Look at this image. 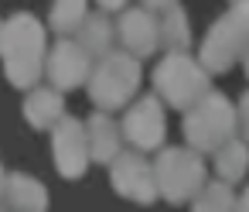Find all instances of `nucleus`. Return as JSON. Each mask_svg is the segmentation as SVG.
Segmentation results:
<instances>
[{
    "instance_id": "nucleus-20",
    "label": "nucleus",
    "mask_w": 249,
    "mask_h": 212,
    "mask_svg": "<svg viewBox=\"0 0 249 212\" xmlns=\"http://www.w3.org/2000/svg\"><path fill=\"white\" fill-rule=\"evenodd\" d=\"M239 130H242V140L249 144V93L239 96Z\"/></svg>"
},
{
    "instance_id": "nucleus-21",
    "label": "nucleus",
    "mask_w": 249,
    "mask_h": 212,
    "mask_svg": "<svg viewBox=\"0 0 249 212\" xmlns=\"http://www.w3.org/2000/svg\"><path fill=\"white\" fill-rule=\"evenodd\" d=\"M143 7H147V11H160V14H164V11L178 7V0H143Z\"/></svg>"
},
{
    "instance_id": "nucleus-3",
    "label": "nucleus",
    "mask_w": 249,
    "mask_h": 212,
    "mask_svg": "<svg viewBox=\"0 0 249 212\" xmlns=\"http://www.w3.org/2000/svg\"><path fill=\"white\" fill-rule=\"evenodd\" d=\"M249 55V0H235V4L208 28L201 41V65L208 72H229L239 58Z\"/></svg>"
},
{
    "instance_id": "nucleus-5",
    "label": "nucleus",
    "mask_w": 249,
    "mask_h": 212,
    "mask_svg": "<svg viewBox=\"0 0 249 212\" xmlns=\"http://www.w3.org/2000/svg\"><path fill=\"white\" fill-rule=\"evenodd\" d=\"M137 89H140V58H133L123 48H116L113 55L99 58L92 76H89V99L103 113L126 106Z\"/></svg>"
},
{
    "instance_id": "nucleus-23",
    "label": "nucleus",
    "mask_w": 249,
    "mask_h": 212,
    "mask_svg": "<svg viewBox=\"0 0 249 212\" xmlns=\"http://www.w3.org/2000/svg\"><path fill=\"white\" fill-rule=\"evenodd\" d=\"M235 212H249V188L242 192V198H239V205H235Z\"/></svg>"
},
{
    "instance_id": "nucleus-12",
    "label": "nucleus",
    "mask_w": 249,
    "mask_h": 212,
    "mask_svg": "<svg viewBox=\"0 0 249 212\" xmlns=\"http://www.w3.org/2000/svg\"><path fill=\"white\" fill-rule=\"evenodd\" d=\"M86 134H89V154H92V161H99V164H113L123 151V127L120 123H113L109 120V113H103V110H96L89 120H86Z\"/></svg>"
},
{
    "instance_id": "nucleus-14",
    "label": "nucleus",
    "mask_w": 249,
    "mask_h": 212,
    "mask_svg": "<svg viewBox=\"0 0 249 212\" xmlns=\"http://www.w3.org/2000/svg\"><path fill=\"white\" fill-rule=\"evenodd\" d=\"M0 202H4L7 209H14V212H45L48 192H45V185L38 178L18 171V174H7V185H4Z\"/></svg>"
},
{
    "instance_id": "nucleus-6",
    "label": "nucleus",
    "mask_w": 249,
    "mask_h": 212,
    "mask_svg": "<svg viewBox=\"0 0 249 212\" xmlns=\"http://www.w3.org/2000/svg\"><path fill=\"white\" fill-rule=\"evenodd\" d=\"M157 168V188L167 202L181 205V202H195L201 195V188L208 185V168L201 151L195 147H167L160 151V157L154 161Z\"/></svg>"
},
{
    "instance_id": "nucleus-2",
    "label": "nucleus",
    "mask_w": 249,
    "mask_h": 212,
    "mask_svg": "<svg viewBox=\"0 0 249 212\" xmlns=\"http://www.w3.org/2000/svg\"><path fill=\"white\" fill-rule=\"evenodd\" d=\"M239 130V106H232L222 93H208L198 106L184 113V140L201 154H218Z\"/></svg>"
},
{
    "instance_id": "nucleus-7",
    "label": "nucleus",
    "mask_w": 249,
    "mask_h": 212,
    "mask_svg": "<svg viewBox=\"0 0 249 212\" xmlns=\"http://www.w3.org/2000/svg\"><path fill=\"white\" fill-rule=\"evenodd\" d=\"M109 181H113V188L123 198L140 202V205H150L160 195V188H157V168L140 151H123L109 164Z\"/></svg>"
},
{
    "instance_id": "nucleus-25",
    "label": "nucleus",
    "mask_w": 249,
    "mask_h": 212,
    "mask_svg": "<svg viewBox=\"0 0 249 212\" xmlns=\"http://www.w3.org/2000/svg\"><path fill=\"white\" fill-rule=\"evenodd\" d=\"M242 65H246V76H249V55H246V58H242Z\"/></svg>"
},
{
    "instance_id": "nucleus-27",
    "label": "nucleus",
    "mask_w": 249,
    "mask_h": 212,
    "mask_svg": "<svg viewBox=\"0 0 249 212\" xmlns=\"http://www.w3.org/2000/svg\"><path fill=\"white\" fill-rule=\"evenodd\" d=\"M0 212H7V209H4V205H0Z\"/></svg>"
},
{
    "instance_id": "nucleus-19",
    "label": "nucleus",
    "mask_w": 249,
    "mask_h": 212,
    "mask_svg": "<svg viewBox=\"0 0 249 212\" xmlns=\"http://www.w3.org/2000/svg\"><path fill=\"white\" fill-rule=\"evenodd\" d=\"M235 205H239V198L229 181H208L201 188V195L191 202V212H235Z\"/></svg>"
},
{
    "instance_id": "nucleus-10",
    "label": "nucleus",
    "mask_w": 249,
    "mask_h": 212,
    "mask_svg": "<svg viewBox=\"0 0 249 212\" xmlns=\"http://www.w3.org/2000/svg\"><path fill=\"white\" fill-rule=\"evenodd\" d=\"M92 69H96V58H92L79 41L62 38V41L48 52V72H45V76L52 79V86H55L58 93H65V89H79L82 82H89Z\"/></svg>"
},
{
    "instance_id": "nucleus-22",
    "label": "nucleus",
    "mask_w": 249,
    "mask_h": 212,
    "mask_svg": "<svg viewBox=\"0 0 249 212\" xmlns=\"http://www.w3.org/2000/svg\"><path fill=\"white\" fill-rule=\"evenodd\" d=\"M96 4H99V11H103V14H109V11H123L130 0H96Z\"/></svg>"
},
{
    "instance_id": "nucleus-16",
    "label": "nucleus",
    "mask_w": 249,
    "mask_h": 212,
    "mask_svg": "<svg viewBox=\"0 0 249 212\" xmlns=\"http://www.w3.org/2000/svg\"><path fill=\"white\" fill-rule=\"evenodd\" d=\"M191 45V24H188V14L181 7H171L160 14V48L167 55H181L188 52Z\"/></svg>"
},
{
    "instance_id": "nucleus-1",
    "label": "nucleus",
    "mask_w": 249,
    "mask_h": 212,
    "mask_svg": "<svg viewBox=\"0 0 249 212\" xmlns=\"http://www.w3.org/2000/svg\"><path fill=\"white\" fill-rule=\"evenodd\" d=\"M0 58L11 86L38 89V79L48 72V35L35 14H14L0 31Z\"/></svg>"
},
{
    "instance_id": "nucleus-11",
    "label": "nucleus",
    "mask_w": 249,
    "mask_h": 212,
    "mask_svg": "<svg viewBox=\"0 0 249 212\" xmlns=\"http://www.w3.org/2000/svg\"><path fill=\"white\" fill-rule=\"evenodd\" d=\"M116 35H120L123 52H130L133 58H147L160 48V21L147 7L123 11V18L116 24Z\"/></svg>"
},
{
    "instance_id": "nucleus-26",
    "label": "nucleus",
    "mask_w": 249,
    "mask_h": 212,
    "mask_svg": "<svg viewBox=\"0 0 249 212\" xmlns=\"http://www.w3.org/2000/svg\"><path fill=\"white\" fill-rule=\"evenodd\" d=\"M0 31H4V21H0Z\"/></svg>"
},
{
    "instance_id": "nucleus-17",
    "label": "nucleus",
    "mask_w": 249,
    "mask_h": 212,
    "mask_svg": "<svg viewBox=\"0 0 249 212\" xmlns=\"http://www.w3.org/2000/svg\"><path fill=\"white\" fill-rule=\"evenodd\" d=\"M215 171H218V181H239L246 171H249V144L246 140H229L218 154H215Z\"/></svg>"
},
{
    "instance_id": "nucleus-24",
    "label": "nucleus",
    "mask_w": 249,
    "mask_h": 212,
    "mask_svg": "<svg viewBox=\"0 0 249 212\" xmlns=\"http://www.w3.org/2000/svg\"><path fill=\"white\" fill-rule=\"evenodd\" d=\"M4 185H7V174H4V164H0V195H4Z\"/></svg>"
},
{
    "instance_id": "nucleus-15",
    "label": "nucleus",
    "mask_w": 249,
    "mask_h": 212,
    "mask_svg": "<svg viewBox=\"0 0 249 212\" xmlns=\"http://www.w3.org/2000/svg\"><path fill=\"white\" fill-rule=\"evenodd\" d=\"M116 38H120V35H116V28L109 24V18H106V14H89V18H86V24L79 28V45H82L96 62L116 52V48H113V41H116Z\"/></svg>"
},
{
    "instance_id": "nucleus-8",
    "label": "nucleus",
    "mask_w": 249,
    "mask_h": 212,
    "mask_svg": "<svg viewBox=\"0 0 249 212\" xmlns=\"http://www.w3.org/2000/svg\"><path fill=\"white\" fill-rule=\"evenodd\" d=\"M52 154H55V168L62 178H82L92 154H89V134H86V120L65 116L55 130H52Z\"/></svg>"
},
{
    "instance_id": "nucleus-9",
    "label": "nucleus",
    "mask_w": 249,
    "mask_h": 212,
    "mask_svg": "<svg viewBox=\"0 0 249 212\" xmlns=\"http://www.w3.org/2000/svg\"><path fill=\"white\" fill-rule=\"evenodd\" d=\"M120 127H123V137L130 140L133 151H157L164 144V134H167L160 99L157 96H140L126 110V116H123Z\"/></svg>"
},
{
    "instance_id": "nucleus-4",
    "label": "nucleus",
    "mask_w": 249,
    "mask_h": 212,
    "mask_svg": "<svg viewBox=\"0 0 249 212\" xmlns=\"http://www.w3.org/2000/svg\"><path fill=\"white\" fill-rule=\"evenodd\" d=\"M208 76L212 72L201 62H195L188 52H181V55H164L160 58V65L154 69V86H157L164 103H171L181 113H188L191 106H198L212 93Z\"/></svg>"
},
{
    "instance_id": "nucleus-13",
    "label": "nucleus",
    "mask_w": 249,
    "mask_h": 212,
    "mask_svg": "<svg viewBox=\"0 0 249 212\" xmlns=\"http://www.w3.org/2000/svg\"><path fill=\"white\" fill-rule=\"evenodd\" d=\"M24 120L35 127V130H55L62 120H65V99H62V93L55 89V86H48V89H31L28 93V99H24Z\"/></svg>"
},
{
    "instance_id": "nucleus-18",
    "label": "nucleus",
    "mask_w": 249,
    "mask_h": 212,
    "mask_svg": "<svg viewBox=\"0 0 249 212\" xmlns=\"http://www.w3.org/2000/svg\"><path fill=\"white\" fill-rule=\"evenodd\" d=\"M89 11H86V0H55L52 4V14H48V24L55 35L69 38L72 31H79L86 24Z\"/></svg>"
}]
</instances>
